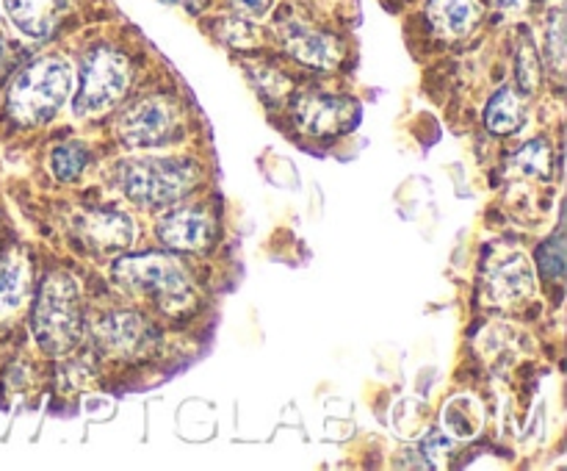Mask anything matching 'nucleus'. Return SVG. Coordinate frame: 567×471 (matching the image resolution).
Segmentation results:
<instances>
[{"mask_svg":"<svg viewBox=\"0 0 567 471\" xmlns=\"http://www.w3.org/2000/svg\"><path fill=\"white\" fill-rule=\"evenodd\" d=\"M513 170L529 177H548L551 172V144L548 139H532L513 155Z\"/></svg>","mask_w":567,"mask_h":471,"instance_id":"6ab92c4d","label":"nucleus"},{"mask_svg":"<svg viewBox=\"0 0 567 471\" xmlns=\"http://www.w3.org/2000/svg\"><path fill=\"white\" fill-rule=\"evenodd\" d=\"M172 3L183 6V9L192 11V14H199V11H203L205 6H208V0H172Z\"/></svg>","mask_w":567,"mask_h":471,"instance_id":"a878e982","label":"nucleus"},{"mask_svg":"<svg viewBox=\"0 0 567 471\" xmlns=\"http://www.w3.org/2000/svg\"><path fill=\"white\" fill-rule=\"evenodd\" d=\"M111 275L116 286L138 297H150L164 310H183L194 299L186 269L169 255H122L111 266Z\"/></svg>","mask_w":567,"mask_h":471,"instance_id":"20e7f679","label":"nucleus"},{"mask_svg":"<svg viewBox=\"0 0 567 471\" xmlns=\"http://www.w3.org/2000/svg\"><path fill=\"white\" fill-rule=\"evenodd\" d=\"M496 6L504 11H524L529 0H496Z\"/></svg>","mask_w":567,"mask_h":471,"instance_id":"bb28decb","label":"nucleus"},{"mask_svg":"<svg viewBox=\"0 0 567 471\" xmlns=\"http://www.w3.org/2000/svg\"><path fill=\"white\" fill-rule=\"evenodd\" d=\"M33 341L42 352L61 358L70 355L83 338L81 288L70 272H50L39 286L31 316Z\"/></svg>","mask_w":567,"mask_h":471,"instance_id":"f257e3e1","label":"nucleus"},{"mask_svg":"<svg viewBox=\"0 0 567 471\" xmlns=\"http://www.w3.org/2000/svg\"><path fill=\"white\" fill-rule=\"evenodd\" d=\"M230 6L244 17H264L271 9V0H230Z\"/></svg>","mask_w":567,"mask_h":471,"instance_id":"393cba45","label":"nucleus"},{"mask_svg":"<svg viewBox=\"0 0 567 471\" xmlns=\"http://www.w3.org/2000/svg\"><path fill=\"white\" fill-rule=\"evenodd\" d=\"M282 42L293 59L316 70H330L341 61V42L332 33L313 31L308 25H291L282 31Z\"/></svg>","mask_w":567,"mask_h":471,"instance_id":"f8f14e48","label":"nucleus"},{"mask_svg":"<svg viewBox=\"0 0 567 471\" xmlns=\"http://www.w3.org/2000/svg\"><path fill=\"white\" fill-rule=\"evenodd\" d=\"M426 17L441 37L463 39L480 25L482 0H430Z\"/></svg>","mask_w":567,"mask_h":471,"instance_id":"4468645a","label":"nucleus"},{"mask_svg":"<svg viewBox=\"0 0 567 471\" xmlns=\"http://www.w3.org/2000/svg\"><path fill=\"white\" fill-rule=\"evenodd\" d=\"M75 231L94 253H122L131 247L133 236H136L131 216L116 208L81 211L75 216Z\"/></svg>","mask_w":567,"mask_h":471,"instance_id":"9d476101","label":"nucleus"},{"mask_svg":"<svg viewBox=\"0 0 567 471\" xmlns=\"http://www.w3.org/2000/svg\"><path fill=\"white\" fill-rule=\"evenodd\" d=\"M97 344L120 358H138L158 344V332L136 310H111L94 327Z\"/></svg>","mask_w":567,"mask_h":471,"instance_id":"6e6552de","label":"nucleus"},{"mask_svg":"<svg viewBox=\"0 0 567 471\" xmlns=\"http://www.w3.org/2000/svg\"><path fill=\"white\" fill-rule=\"evenodd\" d=\"M452 447H454L452 436H446L443 430L430 432V436H426V441H424V458H430L432 463H441V460L446 458L449 452H452Z\"/></svg>","mask_w":567,"mask_h":471,"instance_id":"5701e85b","label":"nucleus"},{"mask_svg":"<svg viewBox=\"0 0 567 471\" xmlns=\"http://www.w3.org/2000/svg\"><path fill=\"white\" fill-rule=\"evenodd\" d=\"M31 294V269L20 253H9L0 260V321H9L25 308Z\"/></svg>","mask_w":567,"mask_h":471,"instance_id":"2eb2a0df","label":"nucleus"},{"mask_svg":"<svg viewBox=\"0 0 567 471\" xmlns=\"http://www.w3.org/2000/svg\"><path fill=\"white\" fill-rule=\"evenodd\" d=\"M255 83H258V89L269 100L286 98V92H288V78L286 75H277V72H266V78L260 75V81H255Z\"/></svg>","mask_w":567,"mask_h":471,"instance_id":"b1692460","label":"nucleus"},{"mask_svg":"<svg viewBox=\"0 0 567 471\" xmlns=\"http://www.w3.org/2000/svg\"><path fill=\"white\" fill-rule=\"evenodd\" d=\"M485 424V413H482V402L468 393L452 397L443 408V432L452 436L454 441H471L482 432Z\"/></svg>","mask_w":567,"mask_h":471,"instance_id":"dca6fc26","label":"nucleus"},{"mask_svg":"<svg viewBox=\"0 0 567 471\" xmlns=\"http://www.w3.org/2000/svg\"><path fill=\"white\" fill-rule=\"evenodd\" d=\"M203 170L192 158H161V155H144V158H127L116 164V186L127 199L144 208H169L192 194Z\"/></svg>","mask_w":567,"mask_h":471,"instance_id":"f03ea898","label":"nucleus"},{"mask_svg":"<svg viewBox=\"0 0 567 471\" xmlns=\"http://www.w3.org/2000/svg\"><path fill=\"white\" fill-rule=\"evenodd\" d=\"M3 53H6V31L3 25H0V59H3Z\"/></svg>","mask_w":567,"mask_h":471,"instance_id":"cd10ccee","label":"nucleus"},{"mask_svg":"<svg viewBox=\"0 0 567 471\" xmlns=\"http://www.w3.org/2000/svg\"><path fill=\"white\" fill-rule=\"evenodd\" d=\"M485 125L487 131L498 133V136H509L524 125V103L513 89H502V92L493 94L485 109Z\"/></svg>","mask_w":567,"mask_h":471,"instance_id":"f3484780","label":"nucleus"},{"mask_svg":"<svg viewBox=\"0 0 567 471\" xmlns=\"http://www.w3.org/2000/svg\"><path fill=\"white\" fill-rule=\"evenodd\" d=\"M66 0H6L11 22L31 39H48L59 25Z\"/></svg>","mask_w":567,"mask_h":471,"instance_id":"ddd939ff","label":"nucleus"},{"mask_svg":"<svg viewBox=\"0 0 567 471\" xmlns=\"http://www.w3.org/2000/svg\"><path fill=\"white\" fill-rule=\"evenodd\" d=\"M183 133V114L175 100L150 94L127 105L116 120V139L127 150H155L177 142Z\"/></svg>","mask_w":567,"mask_h":471,"instance_id":"423d86ee","label":"nucleus"},{"mask_svg":"<svg viewBox=\"0 0 567 471\" xmlns=\"http://www.w3.org/2000/svg\"><path fill=\"white\" fill-rule=\"evenodd\" d=\"M293 122L308 136H341L358 127L360 103L347 94L305 92L291 105Z\"/></svg>","mask_w":567,"mask_h":471,"instance_id":"0eeeda50","label":"nucleus"},{"mask_svg":"<svg viewBox=\"0 0 567 471\" xmlns=\"http://www.w3.org/2000/svg\"><path fill=\"white\" fill-rule=\"evenodd\" d=\"M161 244L177 253H199L214 242V222L197 205H169L155 225Z\"/></svg>","mask_w":567,"mask_h":471,"instance_id":"1a4fd4ad","label":"nucleus"},{"mask_svg":"<svg viewBox=\"0 0 567 471\" xmlns=\"http://www.w3.org/2000/svg\"><path fill=\"white\" fill-rule=\"evenodd\" d=\"M487 299L496 305L524 303L535 291V272H532L526 255H507L487 269Z\"/></svg>","mask_w":567,"mask_h":471,"instance_id":"9b49d317","label":"nucleus"},{"mask_svg":"<svg viewBox=\"0 0 567 471\" xmlns=\"http://www.w3.org/2000/svg\"><path fill=\"white\" fill-rule=\"evenodd\" d=\"M548 59H551L554 70L563 72L565 64V31H563V14L554 11L551 25H548Z\"/></svg>","mask_w":567,"mask_h":471,"instance_id":"4be33fe9","label":"nucleus"},{"mask_svg":"<svg viewBox=\"0 0 567 471\" xmlns=\"http://www.w3.org/2000/svg\"><path fill=\"white\" fill-rule=\"evenodd\" d=\"M540 72H543V64L540 59H537L535 42L529 39V33H524L518 48V83L526 94H532L537 86H540Z\"/></svg>","mask_w":567,"mask_h":471,"instance_id":"aec40b11","label":"nucleus"},{"mask_svg":"<svg viewBox=\"0 0 567 471\" xmlns=\"http://www.w3.org/2000/svg\"><path fill=\"white\" fill-rule=\"evenodd\" d=\"M72 92V64L61 55H44L22 66L6 94V111L17 125H44Z\"/></svg>","mask_w":567,"mask_h":471,"instance_id":"7ed1b4c3","label":"nucleus"},{"mask_svg":"<svg viewBox=\"0 0 567 471\" xmlns=\"http://www.w3.org/2000/svg\"><path fill=\"white\" fill-rule=\"evenodd\" d=\"M89 158H92V155H89V150L83 147V144H59V147L53 150V155H50V170H53V175L59 177L61 183H72L86 172Z\"/></svg>","mask_w":567,"mask_h":471,"instance_id":"a211bd4d","label":"nucleus"},{"mask_svg":"<svg viewBox=\"0 0 567 471\" xmlns=\"http://www.w3.org/2000/svg\"><path fill=\"white\" fill-rule=\"evenodd\" d=\"M551 3H563V0H551Z\"/></svg>","mask_w":567,"mask_h":471,"instance_id":"c85d7f7f","label":"nucleus"},{"mask_svg":"<svg viewBox=\"0 0 567 471\" xmlns=\"http://www.w3.org/2000/svg\"><path fill=\"white\" fill-rule=\"evenodd\" d=\"M540 269L548 280L559 283L565 275V236L554 233L546 244L540 247Z\"/></svg>","mask_w":567,"mask_h":471,"instance_id":"412c9836","label":"nucleus"},{"mask_svg":"<svg viewBox=\"0 0 567 471\" xmlns=\"http://www.w3.org/2000/svg\"><path fill=\"white\" fill-rule=\"evenodd\" d=\"M131 61H127V55L122 50L109 48V44L94 48L83 59L81 86H78L72 109L83 120L105 114V111H111L125 98L127 86H131Z\"/></svg>","mask_w":567,"mask_h":471,"instance_id":"39448f33","label":"nucleus"}]
</instances>
